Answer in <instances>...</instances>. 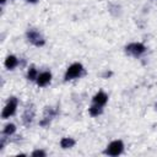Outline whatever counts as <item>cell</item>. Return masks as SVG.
I'll return each mask as SVG.
<instances>
[{
	"mask_svg": "<svg viewBox=\"0 0 157 157\" xmlns=\"http://www.w3.org/2000/svg\"><path fill=\"white\" fill-rule=\"evenodd\" d=\"M82 70H83V67H82L81 64H78V63L72 64L71 66H69V69L65 72V80H72V78L80 76Z\"/></svg>",
	"mask_w": 157,
	"mask_h": 157,
	"instance_id": "obj_1",
	"label": "cell"
},
{
	"mask_svg": "<svg viewBox=\"0 0 157 157\" xmlns=\"http://www.w3.org/2000/svg\"><path fill=\"white\" fill-rule=\"evenodd\" d=\"M123 147H124L123 142L119 141V140H115V141H113V142H110V144L108 145V147H107V150H105V153H108V155H110V156H118V155L121 153Z\"/></svg>",
	"mask_w": 157,
	"mask_h": 157,
	"instance_id": "obj_2",
	"label": "cell"
},
{
	"mask_svg": "<svg viewBox=\"0 0 157 157\" xmlns=\"http://www.w3.org/2000/svg\"><path fill=\"white\" fill-rule=\"evenodd\" d=\"M27 38H28V40L32 44H34L37 47H40V45L44 44V39L42 38V36L39 34V32L36 31V29H29L27 32Z\"/></svg>",
	"mask_w": 157,
	"mask_h": 157,
	"instance_id": "obj_3",
	"label": "cell"
},
{
	"mask_svg": "<svg viewBox=\"0 0 157 157\" xmlns=\"http://www.w3.org/2000/svg\"><path fill=\"white\" fill-rule=\"evenodd\" d=\"M16 107H17V99H16L15 97L10 98V101L7 102V104L5 105V108H4V110H2V114H1V117H2L4 119L9 118L10 115H12V114L15 113V110H16Z\"/></svg>",
	"mask_w": 157,
	"mask_h": 157,
	"instance_id": "obj_4",
	"label": "cell"
},
{
	"mask_svg": "<svg viewBox=\"0 0 157 157\" xmlns=\"http://www.w3.org/2000/svg\"><path fill=\"white\" fill-rule=\"evenodd\" d=\"M126 52L135 56H139L145 52V45L141 43H131L126 47Z\"/></svg>",
	"mask_w": 157,
	"mask_h": 157,
	"instance_id": "obj_5",
	"label": "cell"
},
{
	"mask_svg": "<svg viewBox=\"0 0 157 157\" xmlns=\"http://www.w3.org/2000/svg\"><path fill=\"white\" fill-rule=\"evenodd\" d=\"M50 80H52V75H50V72H48V71H45V72H42V74H39L38 75V77H37V83H38V86H47L49 82H50Z\"/></svg>",
	"mask_w": 157,
	"mask_h": 157,
	"instance_id": "obj_6",
	"label": "cell"
},
{
	"mask_svg": "<svg viewBox=\"0 0 157 157\" xmlns=\"http://www.w3.org/2000/svg\"><path fill=\"white\" fill-rule=\"evenodd\" d=\"M107 99H108V96L104 93V92H98L94 97H93V102L96 105H104L107 103Z\"/></svg>",
	"mask_w": 157,
	"mask_h": 157,
	"instance_id": "obj_7",
	"label": "cell"
},
{
	"mask_svg": "<svg viewBox=\"0 0 157 157\" xmlns=\"http://www.w3.org/2000/svg\"><path fill=\"white\" fill-rule=\"evenodd\" d=\"M16 65H17V59H16V56L10 55V56L6 58V60H5V66H6L7 69H13Z\"/></svg>",
	"mask_w": 157,
	"mask_h": 157,
	"instance_id": "obj_8",
	"label": "cell"
},
{
	"mask_svg": "<svg viewBox=\"0 0 157 157\" xmlns=\"http://www.w3.org/2000/svg\"><path fill=\"white\" fill-rule=\"evenodd\" d=\"M75 145V140H72L71 137H64V139H61V141H60V146L63 147V148H70V147H72Z\"/></svg>",
	"mask_w": 157,
	"mask_h": 157,
	"instance_id": "obj_9",
	"label": "cell"
},
{
	"mask_svg": "<svg viewBox=\"0 0 157 157\" xmlns=\"http://www.w3.org/2000/svg\"><path fill=\"white\" fill-rule=\"evenodd\" d=\"M27 77H28V80H36V78L38 77V75H37V70H36L33 66H31V67L28 69Z\"/></svg>",
	"mask_w": 157,
	"mask_h": 157,
	"instance_id": "obj_10",
	"label": "cell"
},
{
	"mask_svg": "<svg viewBox=\"0 0 157 157\" xmlns=\"http://www.w3.org/2000/svg\"><path fill=\"white\" fill-rule=\"evenodd\" d=\"M32 118H33V110L29 113V109H27L26 113L23 114V121H25V124H29L32 121Z\"/></svg>",
	"mask_w": 157,
	"mask_h": 157,
	"instance_id": "obj_11",
	"label": "cell"
},
{
	"mask_svg": "<svg viewBox=\"0 0 157 157\" xmlns=\"http://www.w3.org/2000/svg\"><path fill=\"white\" fill-rule=\"evenodd\" d=\"M15 130H16V126L13 124H7L5 126V129H4V134L5 135H11V134L15 132Z\"/></svg>",
	"mask_w": 157,
	"mask_h": 157,
	"instance_id": "obj_12",
	"label": "cell"
},
{
	"mask_svg": "<svg viewBox=\"0 0 157 157\" xmlns=\"http://www.w3.org/2000/svg\"><path fill=\"white\" fill-rule=\"evenodd\" d=\"M101 112H102V109L99 108V105H93V107L90 108V114L92 117H96V115L101 114Z\"/></svg>",
	"mask_w": 157,
	"mask_h": 157,
	"instance_id": "obj_13",
	"label": "cell"
},
{
	"mask_svg": "<svg viewBox=\"0 0 157 157\" xmlns=\"http://www.w3.org/2000/svg\"><path fill=\"white\" fill-rule=\"evenodd\" d=\"M32 156H45V152L44 151H40V150H37L32 153Z\"/></svg>",
	"mask_w": 157,
	"mask_h": 157,
	"instance_id": "obj_14",
	"label": "cell"
},
{
	"mask_svg": "<svg viewBox=\"0 0 157 157\" xmlns=\"http://www.w3.org/2000/svg\"><path fill=\"white\" fill-rule=\"evenodd\" d=\"M28 1H31V2H36L37 0H28Z\"/></svg>",
	"mask_w": 157,
	"mask_h": 157,
	"instance_id": "obj_15",
	"label": "cell"
},
{
	"mask_svg": "<svg viewBox=\"0 0 157 157\" xmlns=\"http://www.w3.org/2000/svg\"><path fill=\"white\" fill-rule=\"evenodd\" d=\"M5 1H6V0H1V2H5Z\"/></svg>",
	"mask_w": 157,
	"mask_h": 157,
	"instance_id": "obj_16",
	"label": "cell"
},
{
	"mask_svg": "<svg viewBox=\"0 0 157 157\" xmlns=\"http://www.w3.org/2000/svg\"><path fill=\"white\" fill-rule=\"evenodd\" d=\"M156 109H157V104H156Z\"/></svg>",
	"mask_w": 157,
	"mask_h": 157,
	"instance_id": "obj_17",
	"label": "cell"
}]
</instances>
